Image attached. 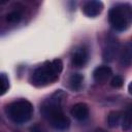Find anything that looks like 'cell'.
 Wrapping results in <instances>:
<instances>
[{
    "mask_svg": "<svg viewBox=\"0 0 132 132\" xmlns=\"http://www.w3.org/2000/svg\"><path fill=\"white\" fill-rule=\"evenodd\" d=\"M63 69V63L60 59L45 62L42 66L36 68L31 76V81L36 87L46 86L56 81Z\"/></svg>",
    "mask_w": 132,
    "mask_h": 132,
    "instance_id": "obj_1",
    "label": "cell"
},
{
    "mask_svg": "<svg viewBox=\"0 0 132 132\" xmlns=\"http://www.w3.org/2000/svg\"><path fill=\"white\" fill-rule=\"evenodd\" d=\"M6 116L15 124L28 122L33 114V105L25 99H20L9 103L5 108Z\"/></svg>",
    "mask_w": 132,
    "mask_h": 132,
    "instance_id": "obj_2",
    "label": "cell"
},
{
    "mask_svg": "<svg viewBox=\"0 0 132 132\" xmlns=\"http://www.w3.org/2000/svg\"><path fill=\"white\" fill-rule=\"evenodd\" d=\"M65 97H66L65 93L62 90H58L42 103L40 107V111L47 121L55 116L63 113L62 105Z\"/></svg>",
    "mask_w": 132,
    "mask_h": 132,
    "instance_id": "obj_3",
    "label": "cell"
},
{
    "mask_svg": "<svg viewBox=\"0 0 132 132\" xmlns=\"http://www.w3.org/2000/svg\"><path fill=\"white\" fill-rule=\"evenodd\" d=\"M130 8H124V6H116L109 10L108 20L111 27L117 31H125L130 22Z\"/></svg>",
    "mask_w": 132,
    "mask_h": 132,
    "instance_id": "obj_4",
    "label": "cell"
},
{
    "mask_svg": "<svg viewBox=\"0 0 132 132\" xmlns=\"http://www.w3.org/2000/svg\"><path fill=\"white\" fill-rule=\"evenodd\" d=\"M103 9V3L101 1L97 0H91L85 3L82 6V11L87 16L90 18H95L101 13Z\"/></svg>",
    "mask_w": 132,
    "mask_h": 132,
    "instance_id": "obj_5",
    "label": "cell"
},
{
    "mask_svg": "<svg viewBox=\"0 0 132 132\" xmlns=\"http://www.w3.org/2000/svg\"><path fill=\"white\" fill-rule=\"evenodd\" d=\"M70 113L77 121H85L89 117V106L84 102H78L72 106Z\"/></svg>",
    "mask_w": 132,
    "mask_h": 132,
    "instance_id": "obj_6",
    "label": "cell"
},
{
    "mask_svg": "<svg viewBox=\"0 0 132 132\" xmlns=\"http://www.w3.org/2000/svg\"><path fill=\"white\" fill-rule=\"evenodd\" d=\"M48 122H50L51 126L57 130H66L70 126V120L68 117H66L64 114V112L53 117L52 119L48 120Z\"/></svg>",
    "mask_w": 132,
    "mask_h": 132,
    "instance_id": "obj_7",
    "label": "cell"
},
{
    "mask_svg": "<svg viewBox=\"0 0 132 132\" xmlns=\"http://www.w3.org/2000/svg\"><path fill=\"white\" fill-rule=\"evenodd\" d=\"M88 59H89L88 51L85 47H79L72 55V64L75 67H84L87 64Z\"/></svg>",
    "mask_w": 132,
    "mask_h": 132,
    "instance_id": "obj_8",
    "label": "cell"
},
{
    "mask_svg": "<svg viewBox=\"0 0 132 132\" xmlns=\"http://www.w3.org/2000/svg\"><path fill=\"white\" fill-rule=\"evenodd\" d=\"M111 75V68L109 66H99L93 72V77L97 82H103L107 80Z\"/></svg>",
    "mask_w": 132,
    "mask_h": 132,
    "instance_id": "obj_9",
    "label": "cell"
},
{
    "mask_svg": "<svg viewBox=\"0 0 132 132\" xmlns=\"http://www.w3.org/2000/svg\"><path fill=\"white\" fill-rule=\"evenodd\" d=\"M131 62H132V46H131V43L128 42L122 53H121V56H120V63L122 66H125V67H129L131 65Z\"/></svg>",
    "mask_w": 132,
    "mask_h": 132,
    "instance_id": "obj_10",
    "label": "cell"
},
{
    "mask_svg": "<svg viewBox=\"0 0 132 132\" xmlns=\"http://www.w3.org/2000/svg\"><path fill=\"white\" fill-rule=\"evenodd\" d=\"M118 48H119V44L117 42H109L106 45V47L103 50V60L107 62L112 61L117 56Z\"/></svg>",
    "mask_w": 132,
    "mask_h": 132,
    "instance_id": "obj_11",
    "label": "cell"
},
{
    "mask_svg": "<svg viewBox=\"0 0 132 132\" xmlns=\"http://www.w3.org/2000/svg\"><path fill=\"white\" fill-rule=\"evenodd\" d=\"M122 118H123V113L119 110H113V111H110L108 113V117H107V123H108V126L110 128H117L121 122H122Z\"/></svg>",
    "mask_w": 132,
    "mask_h": 132,
    "instance_id": "obj_12",
    "label": "cell"
},
{
    "mask_svg": "<svg viewBox=\"0 0 132 132\" xmlns=\"http://www.w3.org/2000/svg\"><path fill=\"white\" fill-rule=\"evenodd\" d=\"M69 82H70V87L74 91L80 90L81 87H82V82H84V76H82V74H80V73H73L70 76Z\"/></svg>",
    "mask_w": 132,
    "mask_h": 132,
    "instance_id": "obj_13",
    "label": "cell"
},
{
    "mask_svg": "<svg viewBox=\"0 0 132 132\" xmlns=\"http://www.w3.org/2000/svg\"><path fill=\"white\" fill-rule=\"evenodd\" d=\"M131 123H132L131 122V109L129 108L126 111V113H124V116L122 118V122H121L122 129L124 131H129L131 129Z\"/></svg>",
    "mask_w": 132,
    "mask_h": 132,
    "instance_id": "obj_14",
    "label": "cell"
},
{
    "mask_svg": "<svg viewBox=\"0 0 132 132\" xmlns=\"http://www.w3.org/2000/svg\"><path fill=\"white\" fill-rule=\"evenodd\" d=\"M9 89V80L8 77L4 74L1 73L0 74V96L4 95Z\"/></svg>",
    "mask_w": 132,
    "mask_h": 132,
    "instance_id": "obj_15",
    "label": "cell"
},
{
    "mask_svg": "<svg viewBox=\"0 0 132 132\" xmlns=\"http://www.w3.org/2000/svg\"><path fill=\"white\" fill-rule=\"evenodd\" d=\"M21 13L19 12V11H11L10 13H8L7 14V18H6V20H7V22H9V23H18L20 20H21Z\"/></svg>",
    "mask_w": 132,
    "mask_h": 132,
    "instance_id": "obj_16",
    "label": "cell"
},
{
    "mask_svg": "<svg viewBox=\"0 0 132 132\" xmlns=\"http://www.w3.org/2000/svg\"><path fill=\"white\" fill-rule=\"evenodd\" d=\"M123 82H124V80H123L122 76H120V75L113 76L111 78V80H110V85L113 88H121L123 86Z\"/></svg>",
    "mask_w": 132,
    "mask_h": 132,
    "instance_id": "obj_17",
    "label": "cell"
},
{
    "mask_svg": "<svg viewBox=\"0 0 132 132\" xmlns=\"http://www.w3.org/2000/svg\"><path fill=\"white\" fill-rule=\"evenodd\" d=\"M30 132H43V131H42V129H41L38 125H34V126L31 127Z\"/></svg>",
    "mask_w": 132,
    "mask_h": 132,
    "instance_id": "obj_18",
    "label": "cell"
}]
</instances>
